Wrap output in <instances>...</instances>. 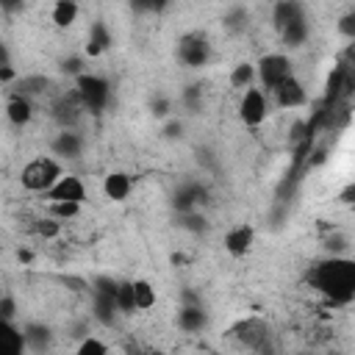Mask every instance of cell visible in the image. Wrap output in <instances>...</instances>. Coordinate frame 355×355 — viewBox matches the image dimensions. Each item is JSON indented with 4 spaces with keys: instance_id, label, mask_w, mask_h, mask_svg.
<instances>
[{
    "instance_id": "obj_1",
    "label": "cell",
    "mask_w": 355,
    "mask_h": 355,
    "mask_svg": "<svg viewBox=\"0 0 355 355\" xmlns=\"http://www.w3.org/2000/svg\"><path fill=\"white\" fill-rule=\"evenodd\" d=\"M311 280L322 294H327L333 302L344 305L355 297V263L347 258H330L316 263Z\"/></svg>"
},
{
    "instance_id": "obj_2",
    "label": "cell",
    "mask_w": 355,
    "mask_h": 355,
    "mask_svg": "<svg viewBox=\"0 0 355 355\" xmlns=\"http://www.w3.org/2000/svg\"><path fill=\"white\" fill-rule=\"evenodd\" d=\"M61 178V166L53 158H36L22 169V186L28 191H47Z\"/></svg>"
},
{
    "instance_id": "obj_3",
    "label": "cell",
    "mask_w": 355,
    "mask_h": 355,
    "mask_svg": "<svg viewBox=\"0 0 355 355\" xmlns=\"http://www.w3.org/2000/svg\"><path fill=\"white\" fill-rule=\"evenodd\" d=\"M78 97L83 100L86 108L103 111L108 103V80L97 75H78Z\"/></svg>"
},
{
    "instance_id": "obj_4",
    "label": "cell",
    "mask_w": 355,
    "mask_h": 355,
    "mask_svg": "<svg viewBox=\"0 0 355 355\" xmlns=\"http://www.w3.org/2000/svg\"><path fill=\"white\" fill-rule=\"evenodd\" d=\"M258 75H261V83L263 89H275L280 80H286L291 75V61L283 55V53H269L258 61Z\"/></svg>"
},
{
    "instance_id": "obj_5",
    "label": "cell",
    "mask_w": 355,
    "mask_h": 355,
    "mask_svg": "<svg viewBox=\"0 0 355 355\" xmlns=\"http://www.w3.org/2000/svg\"><path fill=\"white\" fill-rule=\"evenodd\" d=\"M266 111H269V108H266L263 92H261V89H247L244 97H241V105H239L241 122L250 125V128H255V125H261V122L266 119Z\"/></svg>"
},
{
    "instance_id": "obj_6",
    "label": "cell",
    "mask_w": 355,
    "mask_h": 355,
    "mask_svg": "<svg viewBox=\"0 0 355 355\" xmlns=\"http://www.w3.org/2000/svg\"><path fill=\"white\" fill-rule=\"evenodd\" d=\"M44 194H47L50 200H72V202H83L86 189H83L80 178H75V175H61Z\"/></svg>"
},
{
    "instance_id": "obj_7",
    "label": "cell",
    "mask_w": 355,
    "mask_h": 355,
    "mask_svg": "<svg viewBox=\"0 0 355 355\" xmlns=\"http://www.w3.org/2000/svg\"><path fill=\"white\" fill-rule=\"evenodd\" d=\"M178 55H180V61L186 67H202L208 61V55H211V47L200 36H186L180 42V47H178Z\"/></svg>"
},
{
    "instance_id": "obj_8",
    "label": "cell",
    "mask_w": 355,
    "mask_h": 355,
    "mask_svg": "<svg viewBox=\"0 0 355 355\" xmlns=\"http://www.w3.org/2000/svg\"><path fill=\"white\" fill-rule=\"evenodd\" d=\"M272 92H275L280 108H297V105L305 103V89H302V83H300L294 75H288L286 80H280Z\"/></svg>"
},
{
    "instance_id": "obj_9",
    "label": "cell",
    "mask_w": 355,
    "mask_h": 355,
    "mask_svg": "<svg viewBox=\"0 0 355 355\" xmlns=\"http://www.w3.org/2000/svg\"><path fill=\"white\" fill-rule=\"evenodd\" d=\"M252 239H255L252 227H250V225H239V227L227 230V236H225V250H227L233 258H241V255L250 252Z\"/></svg>"
},
{
    "instance_id": "obj_10",
    "label": "cell",
    "mask_w": 355,
    "mask_h": 355,
    "mask_svg": "<svg viewBox=\"0 0 355 355\" xmlns=\"http://www.w3.org/2000/svg\"><path fill=\"white\" fill-rule=\"evenodd\" d=\"M130 175H125V172H108L105 175V180H103V191H105V197L108 200H125L128 194H130Z\"/></svg>"
},
{
    "instance_id": "obj_11",
    "label": "cell",
    "mask_w": 355,
    "mask_h": 355,
    "mask_svg": "<svg viewBox=\"0 0 355 355\" xmlns=\"http://www.w3.org/2000/svg\"><path fill=\"white\" fill-rule=\"evenodd\" d=\"M25 347V336L11 327L8 319H0V355H17Z\"/></svg>"
},
{
    "instance_id": "obj_12",
    "label": "cell",
    "mask_w": 355,
    "mask_h": 355,
    "mask_svg": "<svg viewBox=\"0 0 355 355\" xmlns=\"http://www.w3.org/2000/svg\"><path fill=\"white\" fill-rule=\"evenodd\" d=\"M80 147H83V141H80V136L72 133V130H61V133L53 139V153H55V155H64V158H75V155L80 153Z\"/></svg>"
},
{
    "instance_id": "obj_13",
    "label": "cell",
    "mask_w": 355,
    "mask_h": 355,
    "mask_svg": "<svg viewBox=\"0 0 355 355\" xmlns=\"http://www.w3.org/2000/svg\"><path fill=\"white\" fill-rule=\"evenodd\" d=\"M6 114H8V119H11L14 125H28V122H31V116H33L31 100H28V97H22V94H14V97L8 100V105H6Z\"/></svg>"
},
{
    "instance_id": "obj_14",
    "label": "cell",
    "mask_w": 355,
    "mask_h": 355,
    "mask_svg": "<svg viewBox=\"0 0 355 355\" xmlns=\"http://www.w3.org/2000/svg\"><path fill=\"white\" fill-rule=\"evenodd\" d=\"M178 324H180V330H186V333H197V330L205 327V311H202L200 305H186V308L178 313Z\"/></svg>"
},
{
    "instance_id": "obj_15",
    "label": "cell",
    "mask_w": 355,
    "mask_h": 355,
    "mask_svg": "<svg viewBox=\"0 0 355 355\" xmlns=\"http://www.w3.org/2000/svg\"><path fill=\"white\" fill-rule=\"evenodd\" d=\"M108 44H111V33L105 31L103 22H94V25H92V33H89L86 53H89V55H100L103 50H108Z\"/></svg>"
},
{
    "instance_id": "obj_16",
    "label": "cell",
    "mask_w": 355,
    "mask_h": 355,
    "mask_svg": "<svg viewBox=\"0 0 355 355\" xmlns=\"http://www.w3.org/2000/svg\"><path fill=\"white\" fill-rule=\"evenodd\" d=\"M114 311H116V297L94 291V316H97L103 324H111V322H114Z\"/></svg>"
},
{
    "instance_id": "obj_17",
    "label": "cell",
    "mask_w": 355,
    "mask_h": 355,
    "mask_svg": "<svg viewBox=\"0 0 355 355\" xmlns=\"http://www.w3.org/2000/svg\"><path fill=\"white\" fill-rule=\"evenodd\" d=\"M78 19V3L75 0H58L53 8V22L58 28H69Z\"/></svg>"
},
{
    "instance_id": "obj_18",
    "label": "cell",
    "mask_w": 355,
    "mask_h": 355,
    "mask_svg": "<svg viewBox=\"0 0 355 355\" xmlns=\"http://www.w3.org/2000/svg\"><path fill=\"white\" fill-rule=\"evenodd\" d=\"M297 17H302V8H300V3L297 0H280L277 6H275V25L277 28H286L291 19H297Z\"/></svg>"
},
{
    "instance_id": "obj_19",
    "label": "cell",
    "mask_w": 355,
    "mask_h": 355,
    "mask_svg": "<svg viewBox=\"0 0 355 355\" xmlns=\"http://www.w3.org/2000/svg\"><path fill=\"white\" fill-rule=\"evenodd\" d=\"M133 302L139 311H147L155 305V288L147 280H133Z\"/></svg>"
},
{
    "instance_id": "obj_20",
    "label": "cell",
    "mask_w": 355,
    "mask_h": 355,
    "mask_svg": "<svg viewBox=\"0 0 355 355\" xmlns=\"http://www.w3.org/2000/svg\"><path fill=\"white\" fill-rule=\"evenodd\" d=\"M283 31V39H286V44H291V47H297V44H302L305 42V36H308V25H305V19L302 17H297V19H291L286 28H280Z\"/></svg>"
},
{
    "instance_id": "obj_21",
    "label": "cell",
    "mask_w": 355,
    "mask_h": 355,
    "mask_svg": "<svg viewBox=\"0 0 355 355\" xmlns=\"http://www.w3.org/2000/svg\"><path fill=\"white\" fill-rule=\"evenodd\" d=\"M202 197V189H197V186H186V189H180L178 194H175V208H180V211H191L194 208V202Z\"/></svg>"
},
{
    "instance_id": "obj_22",
    "label": "cell",
    "mask_w": 355,
    "mask_h": 355,
    "mask_svg": "<svg viewBox=\"0 0 355 355\" xmlns=\"http://www.w3.org/2000/svg\"><path fill=\"white\" fill-rule=\"evenodd\" d=\"M136 302H133V283H116V311L122 313H133Z\"/></svg>"
},
{
    "instance_id": "obj_23",
    "label": "cell",
    "mask_w": 355,
    "mask_h": 355,
    "mask_svg": "<svg viewBox=\"0 0 355 355\" xmlns=\"http://www.w3.org/2000/svg\"><path fill=\"white\" fill-rule=\"evenodd\" d=\"M252 75H255V67L247 64V61H241V64L233 67V72H230V83H233L236 89H244V86L252 80Z\"/></svg>"
},
{
    "instance_id": "obj_24",
    "label": "cell",
    "mask_w": 355,
    "mask_h": 355,
    "mask_svg": "<svg viewBox=\"0 0 355 355\" xmlns=\"http://www.w3.org/2000/svg\"><path fill=\"white\" fill-rule=\"evenodd\" d=\"M50 211H53L55 219H72V216H78L80 202H72V200H53Z\"/></svg>"
},
{
    "instance_id": "obj_25",
    "label": "cell",
    "mask_w": 355,
    "mask_h": 355,
    "mask_svg": "<svg viewBox=\"0 0 355 355\" xmlns=\"http://www.w3.org/2000/svg\"><path fill=\"white\" fill-rule=\"evenodd\" d=\"M47 333H50V330H47V327H42V324H28L22 336H25V344L42 347V344H47V338H50Z\"/></svg>"
},
{
    "instance_id": "obj_26",
    "label": "cell",
    "mask_w": 355,
    "mask_h": 355,
    "mask_svg": "<svg viewBox=\"0 0 355 355\" xmlns=\"http://www.w3.org/2000/svg\"><path fill=\"white\" fill-rule=\"evenodd\" d=\"M42 89H47V78L36 75V78H22L19 80V94L28 97V94H39Z\"/></svg>"
},
{
    "instance_id": "obj_27",
    "label": "cell",
    "mask_w": 355,
    "mask_h": 355,
    "mask_svg": "<svg viewBox=\"0 0 355 355\" xmlns=\"http://www.w3.org/2000/svg\"><path fill=\"white\" fill-rule=\"evenodd\" d=\"M58 230H61V222H58L55 216H50V219H39V222H36V233L44 236V239L58 236Z\"/></svg>"
},
{
    "instance_id": "obj_28",
    "label": "cell",
    "mask_w": 355,
    "mask_h": 355,
    "mask_svg": "<svg viewBox=\"0 0 355 355\" xmlns=\"http://www.w3.org/2000/svg\"><path fill=\"white\" fill-rule=\"evenodd\" d=\"M78 352H80V355H103V352H105V344L97 341V338H86V341L78 347Z\"/></svg>"
},
{
    "instance_id": "obj_29",
    "label": "cell",
    "mask_w": 355,
    "mask_h": 355,
    "mask_svg": "<svg viewBox=\"0 0 355 355\" xmlns=\"http://www.w3.org/2000/svg\"><path fill=\"white\" fill-rule=\"evenodd\" d=\"M338 31H341L347 39H352V36H355V14H344V17L338 19Z\"/></svg>"
},
{
    "instance_id": "obj_30",
    "label": "cell",
    "mask_w": 355,
    "mask_h": 355,
    "mask_svg": "<svg viewBox=\"0 0 355 355\" xmlns=\"http://www.w3.org/2000/svg\"><path fill=\"white\" fill-rule=\"evenodd\" d=\"M94 291L116 297V283H114V280H108V277H97V280H94Z\"/></svg>"
},
{
    "instance_id": "obj_31",
    "label": "cell",
    "mask_w": 355,
    "mask_h": 355,
    "mask_svg": "<svg viewBox=\"0 0 355 355\" xmlns=\"http://www.w3.org/2000/svg\"><path fill=\"white\" fill-rule=\"evenodd\" d=\"M11 316H14V300L11 297H3L0 300V319H8L11 322Z\"/></svg>"
},
{
    "instance_id": "obj_32",
    "label": "cell",
    "mask_w": 355,
    "mask_h": 355,
    "mask_svg": "<svg viewBox=\"0 0 355 355\" xmlns=\"http://www.w3.org/2000/svg\"><path fill=\"white\" fill-rule=\"evenodd\" d=\"M197 97H200V86H189L186 89V103L189 105H197Z\"/></svg>"
},
{
    "instance_id": "obj_33",
    "label": "cell",
    "mask_w": 355,
    "mask_h": 355,
    "mask_svg": "<svg viewBox=\"0 0 355 355\" xmlns=\"http://www.w3.org/2000/svg\"><path fill=\"white\" fill-rule=\"evenodd\" d=\"M64 72H80V58H69V61H64Z\"/></svg>"
},
{
    "instance_id": "obj_34",
    "label": "cell",
    "mask_w": 355,
    "mask_h": 355,
    "mask_svg": "<svg viewBox=\"0 0 355 355\" xmlns=\"http://www.w3.org/2000/svg\"><path fill=\"white\" fill-rule=\"evenodd\" d=\"M166 108H169V103H166V100L153 103V114H155V116H164V114H166Z\"/></svg>"
},
{
    "instance_id": "obj_35",
    "label": "cell",
    "mask_w": 355,
    "mask_h": 355,
    "mask_svg": "<svg viewBox=\"0 0 355 355\" xmlns=\"http://www.w3.org/2000/svg\"><path fill=\"white\" fill-rule=\"evenodd\" d=\"M17 78V72L11 69V64L8 67H0V80H14Z\"/></svg>"
},
{
    "instance_id": "obj_36",
    "label": "cell",
    "mask_w": 355,
    "mask_h": 355,
    "mask_svg": "<svg viewBox=\"0 0 355 355\" xmlns=\"http://www.w3.org/2000/svg\"><path fill=\"white\" fill-rule=\"evenodd\" d=\"M133 11H150V0H130Z\"/></svg>"
},
{
    "instance_id": "obj_37",
    "label": "cell",
    "mask_w": 355,
    "mask_h": 355,
    "mask_svg": "<svg viewBox=\"0 0 355 355\" xmlns=\"http://www.w3.org/2000/svg\"><path fill=\"white\" fill-rule=\"evenodd\" d=\"M0 6H3L6 11H14V8H19V6H22V0H0Z\"/></svg>"
},
{
    "instance_id": "obj_38",
    "label": "cell",
    "mask_w": 355,
    "mask_h": 355,
    "mask_svg": "<svg viewBox=\"0 0 355 355\" xmlns=\"http://www.w3.org/2000/svg\"><path fill=\"white\" fill-rule=\"evenodd\" d=\"M186 222H189V227H191V230H202V227H205V225H202V219H197V216H189Z\"/></svg>"
},
{
    "instance_id": "obj_39",
    "label": "cell",
    "mask_w": 355,
    "mask_h": 355,
    "mask_svg": "<svg viewBox=\"0 0 355 355\" xmlns=\"http://www.w3.org/2000/svg\"><path fill=\"white\" fill-rule=\"evenodd\" d=\"M166 136H180V122H172V125H166Z\"/></svg>"
},
{
    "instance_id": "obj_40",
    "label": "cell",
    "mask_w": 355,
    "mask_h": 355,
    "mask_svg": "<svg viewBox=\"0 0 355 355\" xmlns=\"http://www.w3.org/2000/svg\"><path fill=\"white\" fill-rule=\"evenodd\" d=\"M352 194H355V186H347L341 194V202H352Z\"/></svg>"
},
{
    "instance_id": "obj_41",
    "label": "cell",
    "mask_w": 355,
    "mask_h": 355,
    "mask_svg": "<svg viewBox=\"0 0 355 355\" xmlns=\"http://www.w3.org/2000/svg\"><path fill=\"white\" fill-rule=\"evenodd\" d=\"M0 67H8V50L3 42H0Z\"/></svg>"
},
{
    "instance_id": "obj_42",
    "label": "cell",
    "mask_w": 355,
    "mask_h": 355,
    "mask_svg": "<svg viewBox=\"0 0 355 355\" xmlns=\"http://www.w3.org/2000/svg\"><path fill=\"white\" fill-rule=\"evenodd\" d=\"M164 6H166V0H150V8H153V11H161Z\"/></svg>"
},
{
    "instance_id": "obj_43",
    "label": "cell",
    "mask_w": 355,
    "mask_h": 355,
    "mask_svg": "<svg viewBox=\"0 0 355 355\" xmlns=\"http://www.w3.org/2000/svg\"><path fill=\"white\" fill-rule=\"evenodd\" d=\"M31 258H33V255H31L28 250H19V261H22V263H31Z\"/></svg>"
}]
</instances>
